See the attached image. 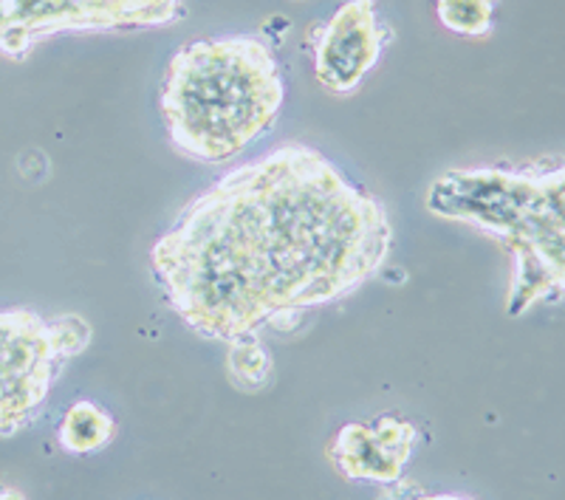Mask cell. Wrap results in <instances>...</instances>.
I'll return each instance as SVG.
<instances>
[{"label": "cell", "instance_id": "cell-1", "mask_svg": "<svg viewBox=\"0 0 565 500\" xmlns=\"http://www.w3.org/2000/svg\"><path fill=\"white\" fill-rule=\"evenodd\" d=\"M393 224L385 204L306 141H286L232 167L150 249L161 295L212 342L289 333L385 269Z\"/></svg>", "mask_w": 565, "mask_h": 500}, {"label": "cell", "instance_id": "cell-2", "mask_svg": "<svg viewBox=\"0 0 565 500\" xmlns=\"http://www.w3.org/2000/svg\"><path fill=\"white\" fill-rule=\"evenodd\" d=\"M424 206L507 252V317L565 302V159L456 167L433 179Z\"/></svg>", "mask_w": 565, "mask_h": 500}, {"label": "cell", "instance_id": "cell-3", "mask_svg": "<svg viewBox=\"0 0 565 500\" xmlns=\"http://www.w3.org/2000/svg\"><path fill=\"white\" fill-rule=\"evenodd\" d=\"M286 103L277 54L257 34L190 40L170 57L159 88L170 148L201 164H226L264 139Z\"/></svg>", "mask_w": 565, "mask_h": 500}, {"label": "cell", "instance_id": "cell-4", "mask_svg": "<svg viewBox=\"0 0 565 500\" xmlns=\"http://www.w3.org/2000/svg\"><path fill=\"white\" fill-rule=\"evenodd\" d=\"M94 328L79 315L0 308V438L32 427L65 365L88 351Z\"/></svg>", "mask_w": 565, "mask_h": 500}, {"label": "cell", "instance_id": "cell-5", "mask_svg": "<svg viewBox=\"0 0 565 500\" xmlns=\"http://www.w3.org/2000/svg\"><path fill=\"white\" fill-rule=\"evenodd\" d=\"M184 9L186 0H0V57L23 63L60 34L170 26Z\"/></svg>", "mask_w": 565, "mask_h": 500}, {"label": "cell", "instance_id": "cell-6", "mask_svg": "<svg viewBox=\"0 0 565 500\" xmlns=\"http://www.w3.org/2000/svg\"><path fill=\"white\" fill-rule=\"evenodd\" d=\"M393 29L376 0H342L326 20L306 34L315 77L320 88L337 97L360 91L391 45Z\"/></svg>", "mask_w": 565, "mask_h": 500}, {"label": "cell", "instance_id": "cell-7", "mask_svg": "<svg viewBox=\"0 0 565 500\" xmlns=\"http://www.w3.org/2000/svg\"><path fill=\"white\" fill-rule=\"evenodd\" d=\"M422 430L407 418L380 416L342 424L328 444V461L351 483L391 487L402 481Z\"/></svg>", "mask_w": 565, "mask_h": 500}, {"label": "cell", "instance_id": "cell-8", "mask_svg": "<svg viewBox=\"0 0 565 500\" xmlns=\"http://www.w3.org/2000/svg\"><path fill=\"white\" fill-rule=\"evenodd\" d=\"M116 433H119V424L103 404L79 398L60 418L57 442L68 456H94L114 442Z\"/></svg>", "mask_w": 565, "mask_h": 500}, {"label": "cell", "instance_id": "cell-9", "mask_svg": "<svg viewBox=\"0 0 565 500\" xmlns=\"http://www.w3.org/2000/svg\"><path fill=\"white\" fill-rule=\"evenodd\" d=\"M275 360L260 337H244L226 345V376L238 391L260 393L271 382Z\"/></svg>", "mask_w": 565, "mask_h": 500}, {"label": "cell", "instance_id": "cell-10", "mask_svg": "<svg viewBox=\"0 0 565 500\" xmlns=\"http://www.w3.org/2000/svg\"><path fill=\"white\" fill-rule=\"evenodd\" d=\"M501 0H436V18L458 38H489Z\"/></svg>", "mask_w": 565, "mask_h": 500}, {"label": "cell", "instance_id": "cell-11", "mask_svg": "<svg viewBox=\"0 0 565 500\" xmlns=\"http://www.w3.org/2000/svg\"><path fill=\"white\" fill-rule=\"evenodd\" d=\"M405 500H476V498H469V494H456V492H436V494H416V498H405Z\"/></svg>", "mask_w": 565, "mask_h": 500}, {"label": "cell", "instance_id": "cell-12", "mask_svg": "<svg viewBox=\"0 0 565 500\" xmlns=\"http://www.w3.org/2000/svg\"><path fill=\"white\" fill-rule=\"evenodd\" d=\"M0 500H26V494L14 487H0Z\"/></svg>", "mask_w": 565, "mask_h": 500}]
</instances>
